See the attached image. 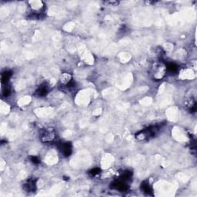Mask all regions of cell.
<instances>
[{
	"instance_id": "ba28073f",
	"label": "cell",
	"mask_w": 197,
	"mask_h": 197,
	"mask_svg": "<svg viewBox=\"0 0 197 197\" xmlns=\"http://www.w3.org/2000/svg\"><path fill=\"white\" fill-rule=\"evenodd\" d=\"M12 72L6 71V72H3L2 75V83H6L7 82L10 80V79L11 78Z\"/></svg>"
},
{
	"instance_id": "8fae6325",
	"label": "cell",
	"mask_w": 197,
	"mask_h": 197,
	"mask_svg": "<svg viewBox=\"0 0 197 197\" xmlns=\"http://www.w3.org/2000/svg\"><path fill=\"white\" fill-rule=\"evenodd\" d=\"M31 161L33 162V163H38L39 162V159H38V157L37 156H32V158H31Z\"/></svg>"
},
{
	"instance_id": "7a4b0ae2",
	"label": "cell",
	"mask_w": 197,
	"mask_h": 197,
	"mask_svg": "<svg viewBox=\"0 0 197 197\" xmlns=\"http://www.w3.org/2000/svg\"><path fill=\"white\" fill-rule=\"evenodd\" d=\"M41 139L44 142H50L56 139V134L54 129L47 128L42 130V133L40 135Z\"/></svg>"
},
{
	"instance_id": "9c48e42d",
	"label": "cell",
	"mask_w": 197,
	"mask_h": 197,
	"mask_svg": "<svg viewBox=\"0 0 197 197\" xmlns=\"http://www.w3.org/2000/svg\"><path fill=\"white\" fill-rule=\"evenodd\" d=\"M166 66V70H169L171 72H175L178 70V66L175 63H169Z\"/></svg>"
},
{
	"instance_id": "30bf717a",
	"label": "cell",
	"mask_w": 197,
	"mask_h": 197,
	"mask_svg": "<svg viewBox=\"0 0 197 197\" xmlns=\"http://www.w3.org/2000/svg\"><path fill=\"white\" fill-rule=\"evenodd\" d=\"M99 172H100V169H98V168H95L90 171V174L92 176H96L99 173Z\"/></svg>"
},
{
	"instance_id": "5b68a950",
	"label": "cell",
	"mask_w": 197,
	"mask_h": 197,
	"mask_svg": "<svg viewBox=\"0 0 197 197\" xmlns=\"http://www.w3.org/2000/svg\"><path fill=\"white\" fill-rule=\"evenodd\" d=\"M24 189L28 192H33V191L36 190V180H33V179L29 180L24 185Z\"/></svg>"
},
{
	"instance_id": "3957f363",
	"label": "cell",
	"mask_w": 197,
	"mask_h": 197,
	"mask_svg": "<svg viewBox=\"0 0 197 197\" xmlns=\"http://www.w3.org/2000/svg\"><path fill=\"white\" fill-rule=\"evenodd\" d=\"M60 149L61 150L62 153L65 156H69L72 153V145L69 142H63L60 144Z\"/></svg>"
},
{
	"instance_id": "8992f818",
	"label": "cell",
	"mask_w": 197,
	"mask_h": 197,
	"mask_svg": "<svg viewBox=\"0 0 197 197\" xmlns=\"http://www.w3.org/2000/svg\"><path fill=\"white\" fill-rule=\"evenodd\" d=\"M141 190L147 195H151L153 192L152 187L148 181H144L142 182V183H141Z\"/></svg>"
},
{
	"instance_id": "6da1fadb",
	"label": "cell",
	"mask_w": 197,
	"mask_h": 197,
	"mask_svg": "<svg viewBox=\"0 0 197 197\" xmlns=\"http://www.w3.org/2000/svg\"><path fill=\"white\" fill-rule=\"evenodd\" d=\"M166 72V65L162 63H156L152 68L153 76L155 79L160 80L163 78Z\"/></svg>"
},
{
	"instance_id": "277c9868",
	"label": "cell",
	"mask_w": 197,
	"mask_h": 197,
	"mask_svg": "<svg viewBox=\"0 0 197 197\" xmlns=\"http://www.w3.org/2000/svg\"><path fill=\"white\" fill-rule=\"evenodd\" d=\"M113 189H116V190L119 191H123V190H126L128 189V186L126 183L125 180H117V181L114 182V183L112 184L111 186Z\"/></svg>"
},
{
	"instance_id": "52a82bcc",
	"label": "cell",
	"mask_w": 197,
	"mask_h": 197,
	"mask_svg": "<svg viewBox=\"0 0 197 197\" xmlns=\"http://www.w3.org/2000/svg\"><path fill=\"white\" fill-rule=\"evenodd\" d=\"M48 93V89L45 86H41L37 90V95L39 96H45Z\"/></svg>"
}]
</instances>
